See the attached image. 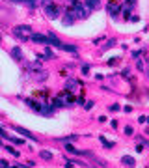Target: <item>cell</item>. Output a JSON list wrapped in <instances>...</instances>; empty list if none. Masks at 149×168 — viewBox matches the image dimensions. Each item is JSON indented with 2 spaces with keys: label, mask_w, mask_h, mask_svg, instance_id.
<instances>
[{
  "label": "cell",
  "mask_w": 149,
  "mask_h": 168,
  "mask_svg": "<svg viewBox=\"0 0 149 168\" xmlns=\"http://www.w3.org/2000/svg\"><path fill=\"white\" fill-rule=\"evenodd\" d=\"M13 36L19 39H30V36H32V28L30 26H15L13 28Z\"/></svg>",
  "instance_id": "cell-1"
},
{
  "label": "cell",
  "mask_w": 149,
  "mask_h": 168,
  "mask_svg": "<svg viewBox=\"0 0 149 168\" xmlns=\"http://www.w3.org/2000/svg\"><path fill=\"white\" fill-rule=\"evenodd\" d=\"M73 13L77 15L78 19H86V17L89 15V8L82 6L80 2H74V4H73Z\"/></svg>",
  "instance_id": "cell-2"
},
{
  "label": "cell",
  "mask_w": 149,
  "mask_h": 168,
  "mask_svg": "<svg viewBox=\"0 0 149 168\" xmlns=\"http://www.w3.org/2000/svg\"><path fill=\"white\" fill-rule=\"evenodd\" d=\"M43 8H45V13L49 15L50 19H56L58 17V8L52 4V0H43Z\"/></svg>",
  "instance_id": "cell-3"
},
{
  "label": "cell",
  "mask_w": 149,
  "mask_h": 168,
  "mask_svg": "<svg viewBox=\"0 0 149 168\" xmlns=\"http://www.w3.org/2000/svg\"><path fill=\"white\" fill-rule=\"evenodd\" d=\"M30 39L32 41H36V43H43V45H50V39H49V36H43V34H32L30 36Z\"/></svg>",
  "instance_id": "cell-4"
},
{
  "label": "cell",
  "mask_w": 149,
  "mask_h": 168,
  "mask_svg": "<svg viewBox=\"0 0 149 168\" xmlns=\"http://www.w3.org/2000/svg\"><path fill=\"white\" fill-rule=\"evenodd\" d=\"M15 129V133H21L22 137H26V138H30V140H34V142H37V138L34 137L32 133H30V131H26V129H22V127H13Z\"/></svg>",
  "instance_id": "cell-5"
},
{
  "label": "cell",
  "mask_w": 149,
  "mask_h": 168,
  "mask_svg": "<svg viewBox=\"0 0 149 168\" xmlns=\"http://www.w3.org/2000/svg\"><path fill=\"white\" fill-rule=\"evenodd\" d=\"M106 10H108V13H110V15H117V13H119V10H121V6H119V4H116V2H110L106 6Z\"/></svg>",
  "instance_id": "cell-6"
},
{
  "label": "cell",
  "mask_w": 149,
  "mask_h": 168,
  "mask_svg": "<svg viewBox=\"0 0 149 168\" xmlns=\"http://www.w3.org/2000/svg\"><path fill=\"white\" fill-rule=\"evenodd\" d=\"M99 6H101V0H86V8H89V10H97Z\"/></svg>",
  "instance_id": "cell-7"
},
{
  "label": "cell",
  "mask_w": 149,
  "mask_h": 168,
  "mask_svg": "<svg viewBox=\"0 0 149 168\" xmlns=\"http://www.w3.org/2000/svg\"><path fill=\"white\" fill-rule=\"evenodd\" d=\"M58 49H62V51H67V53H77V47L74 45H67V43H62Z\"/></svg>",
  "instance_id": "cell-8"
},
{
  "label": "cell",
  "mask_w": 149,
  "mask_h": 168,
  "mask_svg": "<svg viewBox=\"0 0 149 168\" xmlns=\"http://www.w3.org/2000/svg\"><path fill=\"white\" fill-rule=\"evenodd\" d=\"M78 86V81H74V79H69L67 84H65V88H67V92H74L73 88H77Z\"/></svg>",
  "instance_id": "cell-9"
},
{
  "label": "cell",
  "mask_w": 149,
  "mask_h": 168,
  "mask_svg": "<svg viewBox=\"0 0 149 168\" xmlns=\"http://www.w3.org/2000/svg\"><path fill=\"white\" fill-rule=\"evenodd\" d=\"M26 105H28L32 110H36V112H41V105H39V103H36V101H30V99H28V101H26Z\"/></svg>",
  "instance_id": "cell-10"
},
{
  "label": "cell",
  "mask_w": 149,
  "mask_h": 168,
  "mask_svg": "<svg viewBox=\"0 0 149 168\" xmlns=\"http://www.w3.org/2000/svg\"><path fill=\"white\" fill-rule=\"evenodd\" d=\"M121 163H123V165H127V166H134L136 165V161L132 157H129V155H125V157L121 159Z\"/></svg>",
  "instance_id": "cell-11"
},
{
  "label": "cell",
  "mask_w": 149,
  "mask_h": 168,
  "mask_svg": "<svg viewBox=\"0 0 149 168\" xmlns=\"http://www.w3.org/2000/svg\"><path fill=\"white\" fill-rule=\"evenodd\" d=\"M49 39H50V45H54V47H60V45H62V41H60V39H58L54 34H49Z\"/></svg>",
  "instance_id": "cell-12"
},
{
  "label": "cell",
  "mask_w": 149,
  "mask_h": 168,
  "mask_svg": "<svg viewBox=\"0 0 149 168\" xmlns=\"http://www.w3.org/2000/svg\"><path fill=\"white\" fill-rule=\"evenodd\" d=\"M11 56H13V58H17V60H22V53H21V49H19V47L11 49Z\"/></svg>",
  "instance_id": "cell-13"
},
{
  "label": "cell",
  "mask_w": 149,
  "mask_h": 168,
  "mask_svg": "<svg viewBox=\"0 0 149 168\" xmlns=\"http://www.w3.org/2000/svg\"><path fill=\"white\" fill-rule=\"evenodd\" d=\"M73 21H74V13H67V15H65V17H64V25H73Z\"/></svg>",
  "instance_id": "cell-14"
},
{
  "label": "cell",
  "mask_w": 149,
  "mask_h": 168,
  "mask_svg": "<svg viewBox=\"0 0 149 168\" xmlns=\"http://www.w3.org/2000/svg\"><path fill=\"white\" fill-rule=\"evenodd\" d=\"M52 107H54V109H58V107H64V99H62V97H56V99H54V103H52Z\"/></svg>",
  "instance_id": "cell-15"
},
{
  "label": "cell",
  "mask_w": 149,
  "mask_h": 168,
  "mask_svg": "<svg viewBox=\"0 0 149 168\" xmlns=\"http://www.w3.org/2000/svg\"><path fill=\"white\" fill-rule=\"evenodd\" d=\"M60 142H71V140H77V135H69V137H64V138H58Z\"/></svg>",
  "instance_id": "cell-16"
},
{
  "label": "cell",
  "mask_w": 149,
  "mask_h": 168,
  "mask_svg": "<svg viewBox=\"0 0 149 168\" xmlns=\"http://www.w3.org/2000/svg\"><path fill=\"white\" fill-rule=\"evenodd\" d=\"M41 157L43 159H52V153L50 151H41Z\"/></svg>",
  "instance_id": "cell-17"
},
{
  "label": "cell",
  "mask_w": 149,
  "mask_h": 168,
  "mask_svg": "<svg viewBox=\"0 0 149 168\" xmlns=\"http://www.w3.org/2000/svg\"><path fill=\"white\" fill-rule=\"evenodd\" d=\"M0 168H11L7 165V161H4V159H0Z\"/></svg>",
  "instance_id": "cell-18"
},
{
  "label": "cell",
  "mask_w": 149,
  "mask_h": 168,
  "mask_svg": "<svg viewBox=\"0 0 149 168\" xmlns=\"http://www.w3.org/2000/svg\"><path fill=\"white\" fill-rule=\"evenodd\" d=\"M6 150L9 151L11 155H15V157H19V151H17V150H13V148H6Z\"/></svg>",
  "instance_id": "cell-19"
},
{
  "label": "cell",
  "mask_w": 149,
  "mask_h": 168,
  "mask_svg": "<svg viewBox=\"0 0 149 168\" xmlns=\"http://www.w3.org/2000/svg\"><path fill=\"white\" fill-rule=\"evenodd\" d=\"M101 142H103L104 146H108V148H112V146H114L112 142H108V140H104V137H101Z\"/></svg>",
  "instance_id": "cell-20"
},
{
  "label": "cell",
  "mask_w": 149,
  "mask_h": 168,
  "mask_svg": "<svg viewBox=\"0 0 149 168\" xmlns=\"http://www.w3.org/2000/svg\"><path fill=\"white\" fill-rule=\"evenodd\" d=\"M82 73L88 75V73H89V66H82Z\"/></svg>",
  "instance_id": "cell-21"
},
{
  "label": "cell",
  "mask_w": 149,
  "mask_h": 168,
  "mask_svg": "<svg viewBox=\"0 0 149 168\" xmlns=\"http://www.w3.org/2000/svg\"><path fill=\"white\" fill-rule=\"evenodd\" d=\"M91 109H93V103H91V101L86 103V110H91Z\"/></svg>",
  "instance_id": "cell-22"
},
{
  "label": "cell",
  "mask_w": 149,
  "mask_h": 168,
  "mask_svg": "<svg viewBox=\"0 0 149 168\" xmlns=\"http://www.w3.org/2000/svg\"><path fill=\"white\" fill-rule=\"evenodd\" d=\"M110 110H112V112H116V110H119V105H112V107H110Z\"/></svg>",
  "instance_id": "cell-23"
},
{
  "label": "cell",
  "mask_w": 149,
  "mask_h": 168,
  "mask_svg": "<svg viewBox=\"0 0 149 168\" xmlns=\"http://www.w3.org/2000/svg\"><path fill=\"white\" fill-rule=\"evenodd\" d=\"M125 133H127V135H132V127H125Z\"/></svg>",
  "instance_id": "cell-24"
},
{
  "label": "cell",
  "mask_w": 149,
  "mask_h": 168,
  "mask_svg": "<svg viewBox=\"0 0 149 168\" xmlns=\"http://www.w3.org/2000/svg\"><path fill=\"white\" fill-rule=\"evenodd\" d=\"M11 142H15V144H22V140H21V138H11Z\"/></svg>",
  "instance_id": "cell-25"
},
{
  "label": "cell",
  "mask_w": 149,
  "mask_h": 168,
  "mask_svg": "<svg viewBox=\"0 0 149 168\" xmlns=\"http://www.w3.org/2000/svg\"><path fill=\"white\" fill-rule=\"evenodd\" d=\"M17 2H26V0H17Z\"/></svg>",
  "instance_id": "cell-26"
},
{
  "label": "cell",
  "mask_w": 149,
  "mask_h": 168,
  "mask_svg": "<svg viewBox=\"0 0 149 168\" xmlns=\"http://www.w3.org/2000/svg\"><path fill=\"white\" fill-rule=\"evenodd\" d=\"M11 168H19V166H11Z\"/></svg>",
  "instance_id": "cell-27"
},
{
  "label": "cell",
  "mask_w": 149,
  "mask_h": 168,
  "mask_svg": "<svg viewBox=\"0 0 149 168\" xmlns=\"http://www.w3.org/2000/svg\"><path fill=\"white\" fill-rule=\"evenodd\" d=\"M146 122H149V118H146Z\"/></svg>",
  "instance_id": "cell-28"
},
{
  "label": "cell",
  "mask_w": 149,
  "mask_h": 168,
  "mask_svg": "<svg viewBox=\"0 0 149 168\" xmlns=\"http://www.w3.org/2000/svg\"><path fill=\"white\" fill-rule=\"evenodd\" d=\"M0 144H2V140H0Z\"/></svg>",
  "instance_id": "cell-29"
},
{
  "label": "cell",
  "mask_w": 149,
  "mask_h": 168,
  "mask_svg": "<svg viewBox=\"0 0 149 168\" xmlns=\"http://www.w3.org/2000/svg\"><path fill=\"white\" fill-rule=\"evenodd\" d=\"M0 39H2V36H0Z\"/></svg>",
  "instance_id": "cell-30"
},
{
  "label": "cell",
  "mask_w": 149,
  "mask_h": 168,
  "mask_svg": "<svg viewBox=\"0 0 149 168\" xmlns=\"http://www.w3.org/2000/svg\"><path fill=\"white\" fill-rule=\"evenodd\" d=\"M147 135H149V133H147Z\"/></svg>",
  "instance_id": "cell-31"
}]
</instances>
